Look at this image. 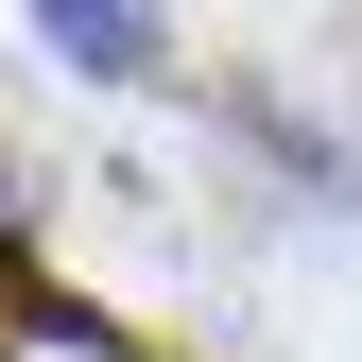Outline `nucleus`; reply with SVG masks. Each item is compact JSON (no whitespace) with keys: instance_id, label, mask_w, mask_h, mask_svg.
Segmentation results:
<instances>
[{"instance_id":"nucleus-1","label":"nucleus","mask_w":362,"mask_h":362,"mask_svg":"<svg viewBox=\"0 0 362 362\" xmlns=\"http://www.w3.org/2000/svg\"><path fill=\"white\" fill-rule=\"evenodd\" d=\"M224 139H242L276 190H310V207L362 242V156H345V139H310V104H276V86H224Z\"/></svg>"},{"instance_id":"nucleus-2","label":"nucleus","mask_w":362,"mask_h":362,"mask_svg":"<svg viewBox=\"0 0 362 362\" xmlns=\"http://www.w3.org/2000/svg\"><path fill=\"white\" fill-rule=\"evenodd\" d=\"M35 35H52V69H86V86H156L173 69V18H156V0H35Z\"/></svg>"}]
</instances>
